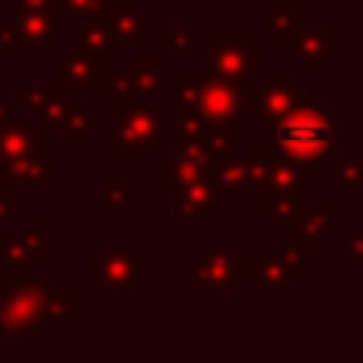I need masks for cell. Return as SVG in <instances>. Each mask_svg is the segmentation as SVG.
<instances>
[{
    "instance_id": "1",
    "label": "cell",
    "mask_w": 363,
    "mask_h": 363,
    "mask_svg": "<svg viewBox=\"0 0 363 363\" xmlns=\"http://www.w3.org/2000/svg\"><path fill=\"white\" fill-rule=\"evenodd\" d=\"M281 138H284V144H290V147H325L328 125L322 118L303 115V118H294L290 125H284Z\"/></svg>"
}]
</instances>
